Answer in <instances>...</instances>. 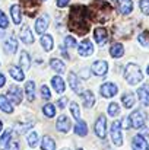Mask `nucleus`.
Instances as JSON below:
<instances>
[{"mask_svg":"<svg viewBox=\"0 0 149 150\" xmlns=\"http://www.w3.org/2000/svg\"><path fill=\"white\" fill-rule=\"evenodd\" d=\"M124 79L129 85H138L139 82L143 80V73L138 64L129 63L124 69Z\"/></svg>","mask_w":149,"mask_h":150,"instance_id":"f257e3e1","label":"nucleus"},{"mask_svg":"<svg viewBox=\"0 0 149 150\" xmlns=\"http://www.w3.org/2000/svg\"><path fill=\"white\" fill-rule=\"evenodd\" d=\"M129 120H130V124L133 128H142L146 122V112L143 109H136L130 114Z\"/></svg>","mask_w":149,"mask_h":150,"instance_id":"f03ea898","label":"nucleus"},{"mask_svg":"<svg viewBox=\"0 0 149 150\" xmlns=\"http://www.w3.org/2000/svg\"><path fill=\"white\" fill-rule=\"evenodd\" d=\"M111 142L115 146H121L123 144V136H121V121H114L111 124Z\"/></svg>","mask_w":149,"mask_h":150,"instance_id":"7ed1b4c3","label":"nucleus"},{"mask_svg":"<svg viewBox=\"0 0 149 150\" xmlns=\"http://www.w3.org/2000/svg\"><path fill=\"white\" fill-rule=\"evenodd\" d=\"M117 91H118L117 85L115 83H111V82H107V83H104V85L99 86V92H101V95L104 98H113V96H115Z\"/></svg>","mask_w":149,"mask_h":150,"instance_id":"20e7f679","label":"nucleus"},{"mask_svg":"<svg viewBox=\"0 0 149 150\" xmlns=\"http://www.w3.org/2000/svg\"><path fill=\"white\" fill-rule=\"evenodd\" d=\"M7 95H9L7 99H10L15 105H19L22 102V91L18 85H12L7 91Z\"/></svg>","mask_w":149,"mask_h":150,"instance_id":"39448f33","label":"nucleus"},{"mask_svg":"<svg viewBox=\"0 0 149 150\" xmlns=\"http://www.w3.org/2000/svg\"><path fill=\"white\" fill-rule=\"evenodd\" d=\"M95 134L99 139H105V136H107V118L104 115L98 117V120L95 122Z\"/></svg>","mask_w":149,"mask_h":150,"instance_id":"423d86ee","label":"nucleus"},{"mask_svg":"<svg viewBox=\"0 0 149 150\" xmlns=\"http://www.w3.org/2000/svg\"><path fill=\"white\" fill-rule=\"evenodd\" d=\"M48 23H50L48 15H43V16H40V18L37 19V22H35V31H37V34L44 35V32H46L47 28H48Z\"/></svg>","mask_w":149,"mask_h":150,"instance_id":"0eeeda50","label":"nucleus"},{"mask_svg":"<svg viewBox=\"0 0 149 150\" xmlns=\"http://www.w3.org/2000/svg\"><path fill=\"white\" fill-rule=\"evenodd\" d=\"M78 52H79V55H82V57H88V55L94 54V45H92V42H91L89 40H83V41L79 44Z\"/></svg>","mask_w":149,"mask_h":150,"instance_id":"6e6552de","label":"nucleus"},{"mask_svg":"<svg viewBox=\"0 0 149 150\" xmlns=\"http://www.w3.org/2000/svg\"><path fill=\"white\" fill-rule=\"evenodd\" d=\"M91 69H92L94 74H97V76H105L107 71H108V63L104 61V60H98V61H95L92 64Z\"/></svg>","mask_w":149,"mask_h":150,"instance_id":"1a4fd4ad","label":"nucleus"},{"mask_svg":"<svg viewBox=\"0 0 149 150\" xmlns=\"http://www.w3.org/2000/svg\"><path fill=\"white\" fill-rule=\"evenodd\" d=\"M56 127H57L58 131H61V133H67V131L70 130L72 124H70V120H69L66 115H60V117L57 118Z\"/></svg>","mask_w":149,"mask_h":150,"instance_id":"9d476101","label":"nucleus"},{"mask_svg":"<svg viewBox=\"0 0 149 150\" xmlns=\"http://www.w3.org/2000/svg\"><path fill=\"white\" fill-rule=\"evenodd\" d=\"M132 147H133V150H148V142L143 136L138 134V136L133 137Z\"/></svg>","mask_w":149,"mask_h":150,"instance_id":"9b49d317","label":"nucleus"},{"mask_svg":"<svg viewBox=\"0 0 149 150\" xmlns=\"http://www.w3.org/2000/svg\"><path fill=\"white\" fill-rule=\"evenodd\" d=\"M94 37H95V41H97L98 45H104L108 41V34H107L105 28H97L94 31Z\"/></svg>","mask_w":149,"mask_h":150,"instance_id":"f8f14e48","label":"nucleus"},{"mask_svg":"<svg viewBox=\"0 0 149 150\" xmlns=\"http://www.w3.org/2000/svg\"><path fill=\"white\" fill-rule=\"evenodd\" d=\"M67 80H69V86L72 88V91H73L75 93H81V83H79V77H78L73 71H70V73H69Z\"/></svg>","mask_w":149,"mask_h":150,"instance_id":"ddd939ff","label":"nucleus"},{"mask_svg":"<svg viewBox=\"0 0 149 150\" xmlns=\"http://www.w3.org/2000/svg\"><path fill=\"white\" fill-rule=\"evenodd\" d=\"M18 51V41L13 37H9L4 41V52L6 54H15Z\"/></svg>","mask_w":149,"mask_h":150,"instance_id":"4468645a","label":"nucleus"},{"mask_svg":"<svg viewBox=\"0 0 149 150\" xmlns=\"http://www.w3.org/2000/svg\"><path fill=\"white\" fill-rule=\"evenodd\" d=\"M21 41L24 44H32L34 42V37H32V32H31V29H29L28 25H25L21 29Z\"/></svg>","mask_w":149,"mask_h":150,"instance_id":"2eb2a0df","label":"nucleus"},{"mask_svg":"<svg viewBox=\"0 0 149 150\" xmlns=\"http://www.w3.org/2000/svg\"><path fill=\"white\" fill-rule=\"evenodd\" d=\"M50 67H51L56 73H58V74H61V73L66 71V66H64V63H63L60 58H56V57L50 60Z\"/></svg>","mask_w":149,"mask_h":150,"instance_id":"dca6fc26","label":"nucleus"},{"mask_svg":"<svg viewBox=\"0 0 149 150\" xmlns=\"http://www.w3.org/2000/svg\"><path fill=\"white\" fill-rule=\"evenodd\" d=\"M19 67H21L24 71H26V70L31 67V57H29V54H28L26 51H22V52H21V57H19Z\"/></svg>","mask_w":149,"mask_h":150,"instance_id":"f3484780","label":"nucleus"},{"mask_svg":"<svg viewBox=\"0 0 149 150\" xmlns=\"http://www.w3.org/2000/svg\"><path fill=\"white\" fill-rule=\"evenodd\" d=\"M82 102H83V105L86 106V108H92L94 106V103H95V96H94V93L91 92V91H85V92H82Z\"/></svg>","mask_w":149,"mask_h":150,"instance_id":"a211bd4d","label":"nucleus"},{"mask_svg":"<svg viewBox=\"0 0 149 150\" xmlns=\"http://www.w3.org/2000/svg\"><path fill=\"white\" fill-rule=\"evenodd\" d=\"M51 83H53V88L57 93H63L64 89H66V85H64V80L60 77V76H54L51 79Z\"/></svg>","mask_w":149,"mask_h":150,"instance_id":"6ab92c4d","label":"nucleus"},{"mask_svg":"<svg viewBox=\"0 0 149 150\" xmlns=\"http://www.w3.org/2000/svg\"><path fill=\"white\" fill-rule=\"evenodd\" d=\"M110 55L114 57V58H120V57H123V55H124V47H123V44H120V42L113 44L111 48H110Z\"/></svg>","mask_w":149,"mask_h":150,"instance_id":"aec40b11","label":"nucleus"},{"mask_svg":"<svg viewBox=\"0 0 149 150\" xmlns=\"http://www.w3.org/2000/svg\"><path fill=\"white\" fill-rule=\"evenodd\" d=\"M121 102H123V105H124L126 109H130V108L135 106L136 98H135V95H133L132 92H127V93H124V95L121 96Z\"/></svg>","mask_w":149,"mask_h":150,"instance_id":"412c9836","label":"nucleus"},{"mask_svg":"<svg viewBox=\"0 0 149 150\" xmlns=\"http://www.w3.org/2000/svg\"><path fill=\"white\" fill-rule=\"evenodd\" d=\"M118 9L123 15H129L133 10V3L132 0H118Z\"/></svg>","mask_w":149,"mask_h":150,"instance_id":"4be33fe9","label":"nucleus"},{"mask_svg":"<svg viewBox=\"0 0 149 150\" xmlns=\"http://www.w3.org/2000/svg\"><path fill=\"white\" fill-rule=\"evenodd\" d=\"M75 134L81 136V137H85L88 134V125H86L85 121H82V120L78 121V124L75 125Z\"/></svg>","mask_w":149,"mask_h":150,"instance_id":"5701e85b","label":"nucleus"},{"mask_svg":"<svg viewBox=\"0 0 149 150\" xmlns=\"http://www.w3.org/2000/svg\"><path fill=\"white\" fill-rule=\"evenodd\" d=\"M138 98H139L140 103H142L143 106H148L149 105V92L145 86H142V88L138 89Z\"/></svg>","mask_w":149,"mask_h":150,"instance_id":"b1692460","label":"nucleus"},{"mask_svg":"<svg viewBox=\"0 0 149 150\" xmlns=\"http://www.w3.org/2000/svg\"><path fill=\"white\" fill-rule=\"evenodd\" d=\"M0 109H1L3 112H6V114H12V112H13L12 103L9 102L7 96H4V95H0Z\"/></svg>","mask_w":149,"mask_h":150,"instance_id":"393cba45","label":"nucleus"},{"mask_svg":"<svg viewBox=\"0 0 149 150\" xmlns=\"http://www.w3.org/2000/svg\"><path fill=\"white\" fill-rule=\"evenodd\" d=\"M9 73H10V76L16 80V82H22L24 79H25V74H24V70L21 69V67H10L9 69Z\"/></svg>","mask_w":149,"mask_h":150,"instance_id":"a878e982","label":"nucleus"},{"mask_svg":"<svg viewBox=\"0 0 149 150\" xmlns=\"http://www.w3.org/2000/svg\"><path fill=\"white\" fill-rule=\"evenodd\" d=\"M10 139H12V131H10V130H6V131L3 133V136L0 137V150H4L9 147Z\"/></svg>","mask_w":149,"mask_h":150,"instance_id":"bb28decb","label":"nucleus"},{"mask_svg":"<svg viewBox=\"0 0 149 150\" xmlns=\"http://www.w3.org/2000/svg\"><path fill=\"white\" fill-rule=\"evenodd\" d=\"M25 92H26L28 100L32 102V100L35 99V83H34L32 80H29V82L25 83Z\"/></svg>","mask_w":149,"mask_h":150,"instance_id":"cd10ccee","label":"nucleus"},{"mask_svg":"<svg viewBox=\"0 0 149 150\" xmlns=\"http://www.w3.org/2000/svg\"><path fill=\"white\" fill-rule=\"evenodd\" d=\"M41 45H43V48L46 51H51L53 50V45H54V41H53V37L48 35V34H44L43 37H41Z\"/></svg>","mask_w":149,"mask_h":150,"instance_id":"c85d7f7f","label":"nucleus"},{"mask_svg":"<svg viewBox=\"0 0 149 150\" xmlns=\"http://www.w3.org/2000/svg\"><path fill=\"white\" fill-rule=\"evenodd\" d=\"M41 150H56V142L50 136H44L41 140Z\"/></svg>","mask_w":149,"mask_h":150,"instance_id":"c756f323","label":"nucleus"},{"mask_svg":"<svg viewBox=\"0 0 149 150\" xmlns=\"http://www.w3.org/2000/svg\"><path fill=\"white\" fill-rule=\"evenodd\" d=\"M10 13H12V19L15 22V25H19L22 21V13H21V7L18 4H13L10 7Z\"/></svg>","mask_w":149,"mask_h":150,"instance_id":"7c9ffc66","label":"nucleus"},{"mask_svg":"<svg viewBox=\"0 0 149 150\" xmlns=\"http://www.w3.org/2000/svg\"><path fill=\"white\" fill-rule=\"evenodd\" d=\"M138 41L142 47H149V31H143L138 35Z\"/></svg>","mask_w":149,"mask_h":150,"instance_id":"2f4dec72","label":"nucleus"},{"mask_svg":"<svg viewBox=\"0 0 149 150\" xmlns=\"http://www.w3.org/2000/svg\"><path fill=\"white\" fill-rule=\"evenodd\" d=\"M43 112H44V115H46L47 118H53V117L56 115V106L51 105V103H47V105L43 106Z\"/></svg>","mask_w":149,"mask_h":150,"instance_id":"473e14b6","label":"nucleus"},{"mask_svg":"<svg viewBox=\"0 0 149 150\" xmlns=\"http://www.w3.org/2000/svg\"><path fill=\"white\" fill-rule=\"evenodd\" d=\"M108 114H110L111 117H115V115H118V114H120V106H118V103H115V102H111V103L108 105Z\"/></svg>","mask_w":149,"mask_h":150,"instance_id":"72a5a7b5","label":"nucleus"},{"mask_svg":"<svg viewBox=\"0 0 149 150\" xmlns=\"http://www.w3.org/2000/svg\"><path fill=\"white\" fill-rule=\"evenodd\" d=\"M70 112H72V115H73L75 120H78V121L81 120V109H79L78 103H75V102L70 103Z\"/></svg>","mask_w":149,"mask_h":150,"instance_id":"f704fd0d","label":"nucleus"},{"mask_svg":"<svg viewBox=\"0 0 149 150\" xmlns=\"http://www.w3.org/2000/svg\"><path fill=\"white\" fill-rule=\"evenodd\" d=\"M28 144H29V147H35L38 144V134L35 131L28 134Z\"/></svg>","mask_w":149,"mask_h":150,"instance_id":"c9c22d12","label":"nucleus"},{"mask_svg":"<svg viewBox=\"0 0 149 150\" xmlns=\"http://www.w3.org/2000/svg\"><path fill=\"white\" fill-rule=\"evenodd\" d=\"M64 45L67 48H75L78 45V42H76V40L73 37H64Z\"/></svg>","mask_w":149,"mask_h":150,"instance_id":"e433bc0d","label":"nucleus"},{"mask_svg":"<svg viewBox=\"0 0 149 150\" xmlns=\"http://www.w3.org/2000/svg\"><path fill=\"white\" fill-rule=\"evenodd\" d=\"M9 26V19H7V16L0 10V28L1 29H6Z\"/></svg>","mask_w":149,"mask_h":150,"instance_id":"4c0bfd02","label":"nucleus"},{"mask_svg":"<svg viewBox=\"0 0 149 150\" xmlns=\"http://www.w3.org/2000/svg\"><path fill=\"white\" fill-rule=\"evenodd\" d=\"M40 92H41V98L46 100H48L51 98V93H50V89L46 86V85H43L41 86V89H40Z\"/></svg>","mask_w":149,"mask_h":150,"instance_id":"58836bf2","label":"nucleus"},{"mask_svg":"<svg viewBox=\"0 0 149 150\" xmlns=\"http://www.w3.org/2000/svg\"><path fill=\"white\" fill-rule=\"evenodd\" d=\"M32 127V122H28V124H24V125H21V124H18L16 125V131L19 133V134H22V133H25L28 128H31Z\"/></svg>","mask_w":149,"mask_h":150,"instance_id":"ea45409f","label":"nucleus"},{"mask_svg":"<svg viewBox=\"0 0 149 150\" xmlns=\"http://www.w3.org/2000/svg\"><path fill=\"white\" fill-rule=\"evenodd\" d=\"M140 10L143 15H149V0H140Z\"/></svg>","mask_w":149,"mask_h":150,"instance_id":"a19ab883","label":"nucleus"},{"mask_svg":"<svg viewBox=\"0 0 149 150\" xmlns=\"http://www.w3.org/2000/svg\"><path fill=\"white\" fill-rule=\"evenodd\" d=\"M66 103H67V98H60V99L57 100V106L61 108V109L66 106Z\"/></svg>","mask_w":149,"mask_h":150,"instance_id":"79ce46f5","label":"nucleus"},{"mask_svg":"<svg viewBox=\"0 0 149 150\" xmlns=\"http://www.w3.org/2000/svg\"><path fill=\"white\" fill-rule=\"evenodd\" d=\"M7 150H21V147H19L18 142H12V143L9 144V147H7Z\"/></svg>","mask_w":149,"mask_h":150,"instance_id":"37998d69","label":"nucleus"},{"mask_svg":"<svg viewBox=\"0 0 149 150\" xmlns=\"http://www.w3.org/2000/svg\"><path fill=\"white\" fill-rule=\"evenodd\" d=\"M69 1H70V0H57L56 3H57L58 7H66V6L69 4Z\"/></svg>","mask_w":149,"mask_h":150,"instance_id":"c03bdc74","label":"nucleus"},{"mask_svg":"<svg viewBox=\"0 0 149 150\" xmlns=\"http://www.w3.org/2000/svg\"><path fill=\"white\" fill-rule=\"evenodd\" d=\"M121 124L124 125V128H126V130H129V128L132 127V124H130V120H129V118H124V120L121 121Z\"/></svg>","mask_w":149,"mask_h":150,"instance_id":"a18cd8bd","label":"nucleus"},{"mask_svg":"<svg viewBox=\"0 0 149 150\" xmlns=\"http://www.w3.org/2000/svg\"><path fill=\"white\" fill-rule=\"evenodd\" d=\"M88 71H89V70L83 69V70H82V73H81V76H82L83 79H88V77H89V73H88Z\"/></svg>","mask_w":149,"mask_h":150,"instance_id":"49530a36","label":"nucleus"},{"mask_svg":"<svg viewBox=\"0 0 149 150\" xmlns=\"http://www.w3.org/2000/svg\"><path fill=\"white\" fill-rule=\"evenodd\" d=\"M4 83H6V77H4V74H1V73H0V88H1V86H4Z\"/></svg>","mask_w":149,"mask_h":150,"instance_id":"de8ad7c7","label":"nucleus"},{"mask_svg":"<svg viewBox=\"0 0 149 150\" xmlns=\"http://www.w3.org/2000/svg\"><path fill=\"white\" fill-rule=\"evenodd\" d=\"M1 128H3V122L0 121V131H1Z\"/></svg>","mask_w":149,"mask_h":150,"instance_id":"09e8293b","label":"nucleus"},{"mask_svg":"<svg viewBox=\"0 0 149 150\" xmlns=\"http://www.w3.org/2000/svg\"><path fill=\"white\" fill-rule=\"evenodd\" d=\"M146 70H148V74H149V64H148V67H146Z\"/></svg>","mask_w":149,"mask_h":150,"instance_id":"8fccbe9b","label":"nucleus"},{"mask_svg":"<svg viewBox=\"0 0 149 150\" xmlns=\"http://www.w3.org/2000/svg\"><path fill=\"white\" fill-rule=\"evenodd\" d=\"M63 150H69V149H63Z\"/></svg>","mask_w":149,"mask_h":150,"instance_id":"3c124183","label":"nucleus"},{"mask_svg":"<svg viewBox=\"0 0 149 150\" xmlns=\"http://www.w3.org/2000/svg\"><path fill=\"white\" fill-rule=\"evenodd\" d=\"M78 150H82V149H78Z\"/></svg>","mask_w":149,"mask_h":150,"instance_id":"603ef678","label":"nucleus"}]
</instances>
